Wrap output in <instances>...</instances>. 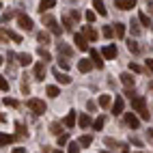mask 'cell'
<instances>
[{
  "instance_id": "cell-6",
  "label": "cell",
  "mask_w": 153,
  "mask_h": 153,
  "mask_svg": "<svg viewBox=\"0 0 153 153\" xmlns=\"http://www.w3.org/2000/svg\"><path fill=\"white\" fill-rule=\"evenodd\" d=\"M123 108H125V101L123 97H114V104H112V114H123Z\"/></svg>"
},
{
  "instance_id": "cell-39",
  "label": "cell",
  "mask_w": 153,
  "mask_h": 153,
  "mask_svg": "<svg viewBox=\"0 0 153 153\" xmlns=\"http://www.w3.org/2000/svg\"><path fill=\"white\" fill-rule=\"evenodd\" d=\"M101 33H104V37H112V35H114V33H112V26H104V30H101Z\"/></svg>"
},
{
  "instance_id": "cell-48",
  "label": "cell",
  "mask_w": 153,
  "mask_h": 153,
  "mask_svg": "<svg viewBox=\"0 0 153 153\" xmlns=\"http://www.w3.org/2000/svg\"><path fill=\"white\" fill-rule=\"evenodd\" d=\"M13 153H26V149H24V147H15Z\"/></svg>"
},
{
  "instance_id": "cell-13",
  "label": "cell",
  "mask_w": 153,
  "mask_h": 153,
  "mask_svg": "<svg viewBox=\"0 0 153 153\" xmlns=\"http://www.w3.org/2000/svg\"><path fill=\"white\" fill-rule=\"evenodd\" d=\"M54 78L58 80L60 84H69V82H71V78H69L67 74H63V71H60V69H54Z\"/></svg>"
},
{
  "instance_id": "cell-54",
  "label": "cell",
  "mask_w": 153,
  "mask_h": 153,
  "mask_svg": "<svg viewBox=\"0 0 153 153\" xmlns=\"http://www.w3.org/2000/svg\"><path fill=\"white\" fill-rule=\"evenodd\" d=\"M0 9H2V4H0Z\"/></svg>"
},
{
  "instance_id": "cell-46",
  "label": "cell",
  "mask_w": 153,
  "mask_h": 153,
  "mask_svg": "<svg viewBox=\"0 0 153 153\" xmlns=\"http://www.w3.org/2000/svg\"><path fill=\"white\" fill-rule=\"evenodd\" d=\"M104 142H106V145H108L110 149H114V147H119V145H117V142H114V140H112V138H106Z\"/></svg>"
},
{
  "instance_id": "cell-45",
  "label": "cell",
  "mask_w": 153,
  "mask_h": 153,
  "mask_svg": "<svg viewBox=\"0 0 153 153\" xmlns=\"http://www.w3.org/2000/svg\"><path fill=\"white\" fill-rule=\"evenodd\" d=\"M131 33H134V35H140V26H138L136 22H131Z\"/></svg>"
},
{
  "instance_id": "cell-19",
  "label": "cell",
  "mask_w": 153,
  "mask_h": 153,
  "mask_svg": "<svg viewBox=\"0 0 153 153\" xmlns=\"http://www.w3.org/2000/svg\"><path fill=\"white\" fill-rule=\"evenodd\" d=\"M54 4H56V0H41V4H39V11H41V13H45L48 9H52Z\"/></svg>"
},
{
  "instance_id": "cell-51",
  "label": "cell",
  "mask_w": 153,
  "mask_h": 153,
  "mask_svg": "<svg viewBox=\"0 0 153 153\" xmlns=\"http://www.w3.org/2000/svg\"><path fill=\"white\" fill-rule=\"evenodd\" d=\"M123 153H127V149H125V145H123Z\"/></svg>"
},
{
  "instance_id": "cell-23",
  "label": "cell",
  "mask_w": 153,
  "mask_h": 153,
  "mask_svg": "<svg viewBox=\"0 0 153 153\" xmlns=\"http://www.w3.org/2000/svg\"><path fill=\"white\" fill-rule=\"evenodd\" d=\"M110 104H112V97H110V95H101V97H99V106H101V108H108Z\"/></svg>"
},
{
  "instance_id": "cell-14",
  "label": "cell",
  "mask_w": 153,
  "mask_h": 153,
  "mask_svg": "<svg viewBox=\"0 0 153 153\" xmlns=\"http://www.w3.org/2000/svg\"><path fill=\"white\" fill-rule=\"evenodd\" d=\"M119 78H121V82H123V84H125L127 88H134V84H136V80L131 78V74H121Z\"/></svg>"
},
{
  "instance_id": "cell-30",
  "label": "cell",
  "mask_w": 153,
  "mask_h": 153,
  "mask_svg": "<svg viewBox=\"0 0 153 153\" xmlns=\"http://www.w3.org/2000/svg\"><path fill=\"white\" fill-rule=\"evenodd\" d=\"M91 125V117L88 114H80V127H88Z\"/></svg>"
},
{
  "instance_id": "cell-38",
  "label": "cell",
  "mask_w": 153,
  "mask_h": 153,
  "mask_svg": "<svg viewBox=\"0 0 153 153\" xmlns=\"http://www.w3.org/2000/svg\"><path fill=\"white\" fill-rule=\"evenodd\" d=\"M63 24H65V28H74V19H71V17H63Z\"/></svg>"
},
{
  "instance_id": "cell-20",
  "label": "cell",
  "mask_w": 153,
  "mask_h": 153,
  "mask_svg": "<svg viewBox=\"0 0 153 153\" xmlns=\"http://www.w3.org/2000/svg\"><path fill=\"white\" fill-rule=\"evenodd\" d=\"M119 39H123L125 37V24H114V30H112Z\"/></svg>"
},
{
  "instance_id": "cell-9",
  "label": "cell",
  "mask_w": 153,
  "mask_h": 153,
  "mask_svg": "<svg viewBox=\"0 0 153 153\" xmlns=\"http://www.w3.org/2000/svg\"><path fill=\"white\" fill-rule=\"evenodd\" d=\"M91 63H93V67L97 65V69L104 67V60H101V54L97 52V50H91Z\"/></svg>"
},
{
  "instance_id": "cell-50",
  "label": "cell",
  "mask_w": 153,
  "mask_h": 153,
  "mask_svg": "<svg viewBox=\"0 0 153 153\" xmlns=\"http://www.w3.org/2000/svg\"><path fill=\"white\" fill-rule=\"evenodd\" d=\"M4 121H7V117L2 114V112H0V123H4Z\"/></svg>"
},
{
  "instance_id": "cell-17",
  "label": "cell",
  "mask_w": 153,
  "mask_h": 153,
  "mask_svg": "<svg viewBox=\"0 0 153 153\" xmlns=\"http://www.w3.org/2000/svg\"><path fill=\"white\" fill-rule=\"evenodd\" d=\"M74 125H76V112H74V110H71V112H69V114L65 117V127H67V129H71V127H74Z\"/></svg>"
},
{
  "instance_id": "cell-55",
  "label": "cell",
  "mask_w": 153,
  "mask_h": 153,
  "mask_svg": "<svg viewBox=\"0 0 153 153\" xmlns=\"http://www.w3.org/2000/svg\"><path fill=\"white\" fill-rule=\"evenodd\" d=\"M106 153H108V151H106Z\"/></svg>"
},
{
  "instance_id": "cell-22",
  "label": "cell",
  "mask_w": 153,
  "mask_h": 153,
  "mask_svg": "<svg viewBox=\"0 0 153 153\" xmlns=\"http://www.w3.org/2000/svg\"><path fill=\"white\" fill-rule=\"evenodd\" d=\"M91 142H93V136H91V134H86V136H82V138L78 140V145H80V147H88Z\"/></svg>"
},
{
  "instance_id": "cell-26",
  "label": "cell",
  "mask_w": 153,
  "mask_h": 153,
  "mask_svg": "<svg viewBox=\"0 0 153 153\" xmlns=\"http://www.w3.org/2000/svg\"><path fill=\"white\" fill-rule=\"evenodd\" d=\"M39 56H41L43 58V63H48V60H52V56H50V52H48V50L41 45V48H39Z\"/></svg>"
},
{
  "instance_id": "cell-1",
  "label": "cell",
  "mask_w": 153,
  "mask_h": 153,
  "mask_svg": "<svg viewBox=\"0 0 153 153\" xmlns=\"http://www.w3.org/2000/svg\"><path fill=\"white\" fill-rule=\"evenodd\" d=\"M131 108H134L136 112H140L142 119H149L151 117V112L147 110V101H145L142 95H134V97H131Z\"/></svg>"
},
{
  "instance_id": "cell-52",
  "label": "cell",
  "mask_w": 153,
  "mask_h": 153,
  "mask_svg": "<svg viewBox=\"0 0 153 153\" xmlns=\"http://www.w3.org/2000/svg\"><path fill=\"white\" fill-rule=\"evenodd\" d=\"M54 153H63V151H58V149H56V151H54Z\"/></svg>"
},
{
  "instance_id": "cell-8",
  "label": "cell",
  "mask_w": 153,
  "mask_h": 153,
  "mask_svg": "<svg viewBox=\"0 0 153 153\" xmlns=\"http://www.w3.org/2000/svg\"><path fill=\"white\" fill-rule=\"evenodd\" d=\"M125 123L131 127V129H138V125H140V121H138V117L134 114V112H125Z\"/></svg>"
},
{
  "instance_id": "cell-32",
  "label": "cell",
  "mask_w": 153,
  "mask_h": 153,
  "mask_svg": "<svg viewBox=\"0 0 153 153\" xmlns=\"http://www.w3.org/2000/svg\"><path fill=\"white\" fill-rule=\"evenodd\" d=\"M45 91H48V95H50V97H58V95H60V91H58V86H48Z\"/></svg>"
},
{
  "instance_id": "cell-41",
  "label": "cell",
  "mask_w": 153,
  "mask_h": 153,
  "mask_svg": "<svg viewBox=\"0 0 153 153\" xmlns=\"http://www.w3.org/2000/svg\"><path fill=\"white\" fill-rule=\"evenodd\" d=\"M129 69L134 71V74H140V71H142V67H140V65H136V63H129Z\"/></svg>"
},
{
  "instance_id": "cell-18",
  "label": "cell",
  "mask_w": 153,
  "mask_h": 153,
  "mask_svg": "<svg viewBox=\"0 0 153 153\" xmlns=\"http://www.w3.org/2000/svg\"><path fill=\"white\" fill-rule=\"evenodd\" d=\"M93 7L97 9V13H99V15H104V17L108 15V11H106V7H104V0H93Z\"/></svg>"
},
{
  "instance_id": "cell-3",
  "label": "cell",
  "mask_w": 153,
  "mask_h": 153,
  "mask_svg": "<svg viewBox=\"0 0 153 153\" xmlns=\"http://www.w3.org/2000/svg\"><path fill=\"white\" fill-rule=\"evenodd\" d=\"M43 26H48L54 35H60V33H63V30H60V26L56 24V19H54L52 15H45V13H43Z\"/></svg>"
},
{
  "instance_id": "cell-24",
  "label": "cell",
  "mask_w": 153,
  "mask_h": 153,
  "mask_svg": "<svg viewBox=\"0 0 153 153\" xmlns=\"http://www.w3.org/2000/svg\"><path fill=\"white\" fill-rule=\"evenodd\" d=\"M15 140V136H9V134H0V145H11Z\"/></svg>"
},
{
  "instance_id": "cell-34",
  "label": "cell",
  "mask_w": 153,
  "mask_h": 153,
  "mask_svg": "<svg viewBox=\"0 0 153 153\" xmlns=\"http://www.w3.org/2000/svg\"><path fill=\"white\" fill-rule=\"evenodd\" d=\"M58 67H60V69H63V71H67V69H69V63H67V60H65L63 56H60V58H58Z\"/></svg>"
},
{
  "instance_id": "cell-11",
  "label": "cell",
  "mask_w": 153,
  "mask_h": 153,
  "mask_svg": "<svg viewBox=\"0 0 153 153\" xmlns=\"http://www.w3.org/2000/svg\"><path fill=\"white\" fill-rule=\"evenodd\" d=\"M101 56L108 58V60H112V58L117 56V48H114V45H106L104 50H101Z\"/></svg>"
},
{
  "instance_id": "cell-31",
  "label": "cell",
  "mask_w": 153,
  "mask_h": 153,
  "mask_svg": "<svg viewBox=\"0 0 153 153\" xmlns=\"http://www.w3.org/2000/svg\"><path fill=\"white\" fill-rule=\"evenodd\" d=\"M2 104L9 106V108H17V99H11V97H4L2 99Z\"/></svg>"
},
{
  "instance_id": "cell-5",
  "label": "cell",
  "mask_w": 153,
  "mask_h": 153,
  "mask_svg": "<svg viewBox=\"0 0 153 153\" xmlns=\"http://www.w3.org/2000/svg\"><path fill=\"white\" fill-rule=\"evenodd\" d=\"M74 43H76V48H78V50H82V52H86V50H88L86 37H84V35H80V33H76V35H74Z\"/></svg>"
},
{
  "instance_id": "cell-21",
  "label": "cell",
  "mask_w": 153,
  "mask_h": 153,
  "mask_svg": "<svg viewBox=\"0 0 153 153\" xmlns=\"http://www.w3.org/2000/svg\"><path fill=\"white\" fill-rule=\"evenodd\" d=\"M58 52L65 54V56H71V54H74V50H71L67 43H58Z\"/></svg>"
},
{
  "instance_id": "cell-10",
  "label": "cell",
  "mask_w": 153,
  "mask_h": 153,
  "mask_svg": "<svg viewBox=\"0 0 153 153\" xmlns=\"http://www.w3.org/2000/svg\"><path fill=\"white\" fill-rule=\"evenodd\" d=\"M78 69L82 71V74H88V71L93 69V63H91L88 58H80V63H78Z\"/></svg>"
},
{
  "instance_id": "cell-7",
  "label": "cell",
  "mask_w": 153,
  "mask_h": 153,
  "mask_svg": "<svg viewBox=\"0 0 153 153\" xmlns=\"http://www.w3.org/2000/svg\"><path fill=\"white\" fill-rule=\"evenodd\" d=\"M114 7L121 9V11H127V9L136 7V0H114Z\"/></svg>"
},
{
  "instance_id": "cell-37",
  "label": "cell",
  "mask_w": 153,
  "mask_h": 153,
  "mask_svg": "<svg viewBox=\"0 0 153 153\" xmlns=\"http://www.w3.org/2000/svg\"><path fill=\"white\" fill-rule=\"evenodd\" d=\"M80 149H82V147H80L78 142H71V145H69V153H80Z\"/></svg>"
},
{
  "instance_id": "cell-15",
  "label": "cell",
  "mask_w": 153,
  "mask_h": 153,
  "mask_svg": "<svg viewBox=\"0 0 153 153\" xmlns=\"http://www.w3.org/2000/svg\"><path fill=\"white\" fill-rule=\"evenodd\" d=\"M17 63L22 65V67H28L30 63H33V56L26 54V52H22V54H17Z\"/></svg>"
},
{
  "instance_id": "cell-28",
  "label": "cell",
  "mask_w": 153,
  "mask_h": 153,
  "mask_svg": "<svg viewBox=\"0 0 153 153\" xmlns=\"http://www.w3.org/2000/svg\"><path fill=\"white\" fill-rule=\"evenodd\" d=\"M127 50H129V52H134V54H138V52H140V45L129 39V41H127Z\"/></svg>"
},
{
  "instance_id": "cell-25",
  "label": "cell",
  "mask_w": 153,
  "mask_h": 153,
  "mask_svg": "<svg viewBox=\"0 0 153 153\" xmlns=\"http://www.w3.org/2000/svg\"><path fill=\"white\" fill-rule=\"evenodd\" d=\"M37 39H39V43H45V45L50 43V35L45 33V30H41V33L37 35Z\"/></svg>"
},
{
  "instance_id": "cell-2",
  "label": "cell",
  "mask_w": 153,
  "mask_h": 153,
  "mask_svg": "<svg viewBox=\"0 0 153 153\" xmlns=\"http://www.w3.org/2000/svg\"><path fill=\"white\" fill-rule=\"evenodd\" d=\"M28 108H30V112H35V114L39 117V114H45V101H41V99H28Z\"/></svg>"
},
{
  "instance_id": "cell-35",
  "label": "cell",
  "mask_w": 153,
  "mask_h": 153,
  "mask_svg": "<svg viewBox=\"0 0 153 153\" xmlns=\"http://www.w3.org/2000/svg\"><path fill=\"white\" fill-rule=\"evenodd\" d=\"M67 142H69V136H67V134H58V145H60V147L67 145Z\"/></svg>"
},
{
  "instance_id": "cell-36",
  "label": "cell",
  "mask_w": 153,
  "mask_h": 153,
  "mask_svg": "<svg viewBox=\"0 0 153 153\" xmlns=\"http://www.w3.org/2000/svg\"><path fill=\"white\" fill-rule=\"evenodd\" d=\"M0 91H9V82L4 76H0Z\"/></svg>"
},
{
  "instance_id": "cell-42",
  "label": "cell",
  "mask_w": 153,
  "mask_h": 153,
  "mask_svg": "<svg viewBox=\"0 0 153 153\" xmlns=\"http://www.w3.org/2000/svg\"><path fill=\"white\" fill-rule=\"evenodd\" d=\"M7 39H9V33L7 30H0V43H7Z\"/></svg>"
},
{
  "instance_id": "cell-44",
  "label": "cell",
  "mask_w": 153,
  "mask_h": 153,
  "mask_svg": "<svg viewBox=\"0 0 153 153\" xmlns=\"http://www.w3.org/2000/svg\"><path fill=\"white\" fill-rule=\"evenodd\" d=\"M11 17H13V11H7V13H2V17H0V19H2V22H9Z\"/></svg>"
},
{
  "instance_id": "cell-49",
  "label": "cell",
  "mask_w": 153,
  "mask_h": 153,
  "mask_svg": "<svg viewBox=\"0 0 153 153\" xmlns=\"http://www.w3.org/2000/svg\"><path fill=\"white\" fill-rule=\"evenodd\" d=\"M71 19H80V13L78 11H71Z\"/></svg>"
},
{
  "instance_id": "cell-12",
  "label": "cell",
  "mask_w": 153,
  "mask_h": 153,
  "mask_svg": "<svg viewBox=\"0 0 153 153\" xmlns=\"http://www.w3.org/2000/svg\"><path fill=\"white\" fill-rule=\"evenodd\" d=\"M35 78L37 80H45V63H37L35 65Z\"/></svg>"
},
{
  "instance_id": "cell-4",
  "label": "cell",
  "mask_w": 153,
  "mask_h": 153,
  "mask_svg": "<svg viewBox=\"0 0 153 153\" xmlns=\"http://www.w3.org/2000/svg\"><path fill=\"white\" fill-rule=\"evenodd\" d=\"M17 24H19V28H22V30H28V33L33 30V19H30L28 15H24V13L17 15Z\"/></svg>"
},
{
  "instance_id": "cell-53",
  "label": "cell",
  "mask_w": 153,
  "mask_h": 153,
  "mask_svg": "<svg viewBox=\"0 0 153 153\" xmlns=\"http://www.w3.org/2000/svg\"><path fill=\"white\" fill-rule=\"evenodd\" d=\"M0 65H2V56H0Z\"/></svg>"
},
{
  "instance_id": "cell-47",
  "label": "cell",
  "mask_w": 153,
  "mask_h": 153,
  "mask_svg": "<svg viewBox=\"0 0 153 153\" xmlns=\"http://www.w3.org/2000/svg\"><path fill=\"white\" fill-rule=\"evenodd\" d=\"M17 125V131H19V136H26V129H24V125L22 123H15Z\"/></svg>"
},
{
  "instance_id": "cell-16",
  "label": "cell",
  "mask_w": 153,
  "mask_h": 153,
  "mask_svg": "<svg viewBox=\"0 0 153 153\" xmlns=\"http://www.w3.org/2000/svg\"><path fill=\"white\" fill-rule=\"evenodd\" d=\"M84 37L88 41H97V30H93L91 26H84Z\"/></svg>"
},
{
  "instance_id": "cell-27",
  "label": "cell",
  "mask_w": 153,
  "mask_h": 153,
  "mask_svg": "<svg viewBox=\"0 0 153 153\" xmlns=\"http://www.w3.org/2000/svg\"><path fill=\"white\" fill-rule=\"evenodd\" d=\"M138 17H140V24H142V26H147V28H151V17H149L147 13H140Z\"/></svg>"
},
{
  "instance_id": "cell-29",
  "label": "cell",
  "mask_w": 153,
  "mask_h": 153,
  "mask_svg": "<svg viewBox=\"0 0 153 153\" xmlns=\"http://www.w3.org/2000/svg\"><path fill=\"white\" fill-rule=\"evenodd\" d=\"M104 123H106V119H104V117H99V119H95V121H91V125H93L95 129H101V127H104Z\"/></svg>"
},
{
  "instance_id": "cell-33",
  "label": "cell",
  "mask_w": 153,
  "mask_h": 153,
  "mask_svg": "<svg viewBox=\"0 0 153 153\" xmlns=\"http://www.w3.org/2000/svg\"><path fill=\"white\" fill-rule=\"evenodd\" d=\"M50 131H52V134H60L63 127H60V123H52V125H50Z\"/></svg>"
},
{
  "instance_id": "cell-40",
  "label": "cell",
  "mask_w": 153,
  "mask_h": 153,
  "mask_svg": "<svg viewBox=\"0 0 153 153\" xmlns=\"http://www.w3.org/2000/svg\"><path fill=\"white\" fill-rule=\"evenodd\" d=\"M84 17H86V22H95V11H86Z\"/></svg>"
},
{
  "instance_id": "cell-43",
  "label": "cell",
  "mask_w": 153,
  "mask_h": 153,
  "mask_svg": "<svg viewBox=\"0 0 153 153\" xmlns=\"http://www.w3.org/2000/svg\"><path fill=\"white\" fill-rule=\"evenodd\" d=\"M9 37H11L13 41H15V43H22V37H19L17 33H9Z\"/></svg>"
}]
</instances>
